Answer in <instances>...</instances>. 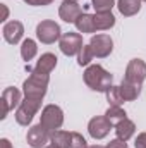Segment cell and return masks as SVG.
I'll list each match as a JSON object with an SVG mask.
<instances>
[{
    "mask_svg": "<svg viewBox=\"0 0 146 148\" xmlns=\"http://www.w3.org/2000/svg\"><path fill=\"white\" fill-rule=\"evenodd\" d=\"M112 81H113V76H112L108 71H105L102 66H98V64L89 66V67L84 71V83H86L93 91L107 93L110 88L113 86Z\"/></svg>",
    "mask_w": 146,
    "mask_h": 148,
    "instance_id": "obj_1",
    "label": "cell"
},
{
    "mask_svg": "<svg viewBox=\"0 0 146 148\" xmlns=\"http://www.w3.org/2000/svg\"><path fill=\"white\" fill-rule=\"evenodd\" d=\"M48 81L50 76L45 74H38L31 71V76L24 81L23 84V91L26 98H36V100H43V97L46 95V88H48Z\"/></svg>",
    "mask_w": 146,
    "mask_h": 148,
    "instance_id": "obj_2",
    "label": "cell"
},
{
    "mask_svg": "<svg viewBox=\"0 0 146 148\" xmlns=\"http://www.w3.org/2000/svg\"><path fill=\"white\" fill-rule=\"evenodd\" d=\"M40 124L52 134L55 131H59L64 124V112L59 105H46L43 110H41V115H40Z\"/></svg>",
    "mask_w": 146,
    "mask_h": 148,
    "instance_id": "obj_3",
    "label": "cell"
},
{
    "mask_svg": "<svg viewBox=\"0 0 146 148\" xmlns=\"http://www.w3.org/2000/svg\"><path fill=\"white\" fill-rule=\"evenodd\" d=\"M40 107H41V100H36V98H24V100L19 103L17 110H16V121H17V124L28 126V124L33 121V117L36 115V112L40 110Z\"/></svg>",
    "mask_w": 146,
    "mask_h": 148,
    "instance_id": "obj_4",
    "label": "cell"
},
{
    "mask_svg": "<svg viewBox=\"0 0 146 148\" xmlns=\"http://www.w3.org/2000/svg\"><path fill=\"white\" fill-rule=\"evenodd\" d=\"M36 38L45 45H52L57 40H60V26L50 19L41 21L36 26Z\"/></svg>",
    "mask_w": 146,
    "mask_h": 148,
    "instance_id": "obj_5",
    "label": "cell"
},
{
    "mask_svg": "<svg viewBox=\"0 0 146 148\" xmlns=\"http://www.w3.org/2000/svg\"><path fill=\"white\" fill-rule=\"evenodd\" d=\"M146 79V64L145 60L141 59H132L127 67H126V76L122 81H127L131 84H136V86H141L143 81Z\"/></svg>",
    "mask_w": 146,
    "mask_h": 148,
    "instance_id": "obj_6",
    "label": "cell"
},
{
    "mask_svg": "<svg viewBox=\"0 0 146 148\" xmlns=\"http://www.w3.org/2000/svg\"><path fill=\"white\" fill-rule=\"evenodd\" d=\"M59 45H60V50L64 55L72 57L76 53H79L83 48V36L79 33H72V31L64 33L59 40Z\"/></svg>",
    "mask_w": 146,
    "mask_h": 148,
    "instance_id": "obj_7",
    "label": "cell"
},
{
    "mask_svg": "<svg viewBox=\"0 0 146 148\" xmlns=\"http://www.w3.org/2000/svg\"><path fill=\"white\" fill-rule=\"evenodd\" d=\"M91 45V50H93V55L98 57V59H105L108 57L113 50V41L108 35H95L89 41Z\"/></svg>",
    "mask_w": 146,
    "mask_h": 148,
    "instance_id": "obj_8",
    "label": "cell"
},
{
    "mask_svg": "<svg viewBox=\"0 0 146 148\" xmlns=\"http://www.w3.org/2000/svg\"><path fill=\"white\" fill-rule=\"evenodd\" d=\"M19 103H21V91L14 86L5 88L2 93V115H0V119H5L9 112L14 110V107H19Z\"/></svg>",
    "mask_w": 146,
    "mask_h": 148,
    "instance_id": "obj_9",
    "label": "cell"
},
{
    "mask_svg": "<svg viewBox=\"0 0 146 148\" xmlns=\"http://www.w3.org/2000/svg\"><path fill=\"white\" fill-rule=\"evenodd\" d=\"M50 133L41 126V124H36V126H31L28 134H26V140H28V145L33 148H45V145L50 141Z\"/></svg>",
    "mask_w": 146,
    "mask_h": 148,
    "instance_id": "obj_10",
    "label": "cell"
},
{
    "mask_svg": "<svg viewBox=\"0 0 146 148\" xmlns=\"http://www.w3.org/2000/svg\"><path fill=\"white\" fill-rule=\"evenodd\" d=\"M112 129V124L107 117H93L88 124V133L95 140H103Z\"/></svg>",
    "mask_w": 146,
    "mask_h": 148,
    "instance_id": "obj_11",
    "label": "cell"
},
{
    "mask_svg": "<svg viewBox=\"0 0 146 148\" xmlns=\"http://www.w3.org/2000/svg\"><path fill=\"white\" fill-rule=\"evenodd\" d=\"M2 35H3V40L10 45H17L21 41V38L24 35V26L23 23L19 21H9L3 29H2Z\"/></svg>",
    "mask_w": 146,
    "mask_h": 148,
    "instance_id": "obj_12",
    "label": "cell"
},
{
    "mask_svg": "<svg viewBox=\"0 0 146 148\" xmlns=\"http://www.w3.org/2000/svg\"><path fill=\"white\" fill-rule=\"evenodd\" d=\"M81 14H83V12H81V7H79L76 2H67V0H64L62 5H60V9H59V16H60V19L65 21V23H76Z\"/></svg>",
    "mask_w": 146,
    "mask_h": 148,
    "instance_id": "obj_13",
    "label": "cell"
},
{
    "mask_svg": "<svg viewBox=\"0 0 146 148\" xmlns=\"http://www.w3.org/2000/svg\"><path fill=\"white\" fill-rule=\"evenodd\" d=\"M55 66H57V57H55L53 53H43V55L40 57V60L36 62L33 73L50 76V73L55 69Z\"/></svg>",
    "mask_w": 146,
    "mask_h": 148,
    "instance_id": "obj_14",
    "label": "cell"
},
{
    "mask_svg": "<svg viewBox=\"0 0 146 148\" xmlns=\"http://www.w3.org/2000/svg\"><path fill=\"white\" fill-rule=\"evenodd\" d=\"M134 133H136V126H134V122L129 121V119H124V121H120V122L115 126V134H117L119 140L127 141V140H131V138L134 136Z\"/></svg>",
    "mask_w": 146,
    "mask_h": 148,
    "instance_id": "obj_15",
    "label": "cell"
},
{
    "mask_svg": "<svg viewBox=\"0 0 146 148\" xmlns=\"http://www.w3.org/2000/svg\"><path fill=\"white\" fill-rule=\"evenodd\" d=\"M93 19H95V28H96L98 31L110 29V28H113V24H115V17H113L112 10H110V12H96V14L93 16Z\"/></svg>",
    "mask_w": 146,
    "mask_h": 148,
    "instance_id": "obj_16",
    "label": "cell"
},
{
    "mask_svg": "<svg viewBox=\"0 0 146 148\" xmlns=\"http://www.w3.org/2000/svg\"><path fill=\"white\" fill-rule=\"evenodd\" d=\"M76 24V28H77V31L79 33H95L96 31V28H95V19H93V16L91 14H88V12H83L79 17H77V21L74 23Z\"/></svg>",
    "mask_w": 146,
    "mask_h": 148,
    "instance_id": "obj_17",
    "label": "cell"
},
{
    "mask_svg": "<svg viewBox=\"0 0 146 148\" xmlns=\"http://www.w3.org/2000/svg\"><path fill=\"white\" fill-rule=\"evenodd\" d=\"M119 12L126 17H131L141 10V0H119L117 2Z\"/></svg>",
    "mask_w": 146,
    "mask_h": 148,
    "instance_id": "obj_18",
    "label": "cell"
},
{
    "mask_svg": "<svg viewBox=\"0 0 146 148\" xmlns=\"http://www.w3.org/2000/svg\"><path fill=\"white\" fill-rule=\"evenodd\" d=\"M119 88H120V93H122V97H124L126 102L136 100V98L139 97V93H141V86L131 84V83H127V81H122V84H120Z\"/></svg>",
    "mask_w": 146,
    "mask_h": 148,
    "instance_id": "obj_19",
    "label": "cell"
},
{
    "mask_svg": "<svg viewBox=\"0 0 146 148\" xmlns=\"http://www.w3.org/2000/svg\"><path fill=\"white\" fill-rule=\"evenodd\" d=\"M36 52H38V47H36V43H35V40L26 38V40L21 43V57H23V60L29 62L31 59H35Z\"/></svg>",
    "mask_w": 146,
    "mask_h": 148,
    "instance_id": "obj_20",
    "label": "cell"
},
{
    "mask_svg": "<svg viewBox=\"0 0 146 148\" xmlns=\"http://www.w3.org/2000/svg\"><path fill=\"white\" fill-rule=\"evenodd\" d=\"M105 117L110 121L112 126H117L120 121L127 119V114H126V110H124L122 107H108V110H107V114H105Z\"/></svg>",
    "mask_w": 146,
    "mask_h": 148,
    "instance_id": "obj_21",
    "label": "cell"
},
{
    "mask_svg": "<svg viewBox=\"0 0 146 148\" xmlns=\"http://www.w3.org/2000/svg\"><path fill=\"white\" fill-rule=\"evenodd\" d=\"M105 95H107V102L110 103V107H120L126 102L124 97H122V93H120V88L119 86H112Z\"/></svg>",
    "mask_w": 146,
    "mask_h": 148,
    "instance_id": "obj_22",
    "label": "cell"
},
{
    "mask_svg": "<svg viewBox=\"0 0 146 148\" xmlns=\"http://www.w3.org/2000/svg\"><path fill=\"white\" fill-rule=\"evenodd\" d=\"M69 134L71 133H67V131H55V133H52V136H50V141L53 143V145H57V147L60 148H67L69 147Z\"/></svg>",
    "mask_w": 146,
    "mask_h": 148,
    "instance_id": "obj_23",
    "label": "cell"
},
{
    "mask_svg": "<svg viewBox=\"0 0 146 148\" xmlns=\"http://www.w3.org/2000/svg\"><path fill=\"white\" fill-rule=\"evenodd\" d=\"M93 57H95V55H93L91 45H83V48H81V52H79V55H77V64H79L81 67H83V66H88Z\"/></svg>",
    "mask_w": 146,
    "mask_h": 148,
    "instance_id": "obj_24",
    "label": "cell"
},
{
    "mask_svg": "<svg viewBox=\"0 0 146 148\" xmlns=\"http://www.w3.org/2000/svg\"><path fill=\"white\" fill-rule=\"evenodd\" d=\"M67 148H88V145H86V140H84L83 134L71 133L69 134V147Z\"/></svg>",
    "mask_w": 146,
    "mask_h": 148,
    "instance_id": "obj_25",
    "label": "cell"
},
{
    "mask_svg": "<svg viewBox=\"0 0 146 148\" xmlns=\"http://www.w3.org/2000/svg\"><path fill=\"white\" fill-rule=\"evenodd\" d=\"M91 3L96 12H110L112 7L115 5L113 0H91Z\"/></svg>",
    "mask_w": 146,
    "mask_h": 148,
    "instance_id": "obj_26",
    "label": "cell"
},
{
    "mask_svg": "<svg viewBox=\"0 0 146 148\" xmlns=\"http://www.w3.org/2000/svg\"><path fill=\"white\" fill-rule=\"evenodd\" d=\"M107 148H127V143L124 141V140H119V138H115V140H112Z\"/></svg>",
    "mask_w": 146,
    "mask_h": 148,
    "instance_id": "obj_27",
    "label": "cell"
},
{
    "mask_svg": "<svg viewBox=\"0 0 146 148\" xmlns=\"http://www.w3.org/2000/svg\"><path fill=\"white\" fill-rule=\"evenodd\" d=\"M134 147L136 148H146V133L138 134V138H136V141H134Z\"/></svg>",
    "mask_w": 146,
    "mask_h": 148,
    "instance_id": "obj_28",
    "label": "cell"
},
{
    "mask_svg": "<svg viewBox=\"0 0 146 148\" xmlns=\"http://www.w3.org/2000/svg\"><path fill=\"white\" fill-rule=\"evenodd\" d=\"M28 5H35V7H40V5H48L52 3L53 0H24Z\"/></svg>",
    "mask_w": 146,
    "mask_h": 148,
    "instance_id": "obj_29",
    "label": "cell"
},
{
    "mask_svg": "<svg viewBox=\"0 0 146 148\" xmlns=\"http://www.w3.org/2000/svg\"><path fill=\"white\" fill-rule=\"evenodd\" d=\"M0 148H12V145H10V141L7 138H2L0 140Z\"/></svg>",
    "mask_w": 146,
    "mask_h": 148,
    "instance_id": "obj_30",
    "label": "cell"
},
{
    "mask_svg": "<svg viewBox=\"0 0 146 148\" xmlns=\"http://www.w3.org/2000/svg\"><path fill=\"white\" fill-rule=\"evenodd\" d=\"M2 9H3V17H2V21H5V19H7V16H9V9H7L5 5H2Z\"/></svg>",
    "mask_w": 146,
    "mask_h": 148,
    "instance_id": "obj_31",
    "label": "cell"
},
{
    "mask_svg": "<svg viewBox=\"0 0 146 148\" xmlns=\"http://www.w3.org/2000/svg\"><path fill=\"white\" fill-rule=\"evenodd\" d=\"M88 148H107V147H102V145H93V147H88Z\"/></svg>",
    "mask_w": 146,
    "mask_h": 148,
    "instance_id": "obj_32",
    "label": "cell"
},
{
    "mask_svg": "<svg viewBox=\"0 0 146 148\" xmlns=\"http://www.w3.org/2000/svg\"><path fill=\"white\" fill-rule=\"evenodd\" d=\"M45 148H60V147H57V145H53V143H52L50 147H45Z\"/></svg>",
    "mask_w": 146,
    "mask_h": 148,
    "instance_id": "obj_33",
    "label": "cell"
},
{
    "mask_svg": "<svg viewBox=\"0 0 146 148\" xmlns=\"http://www.w3.org/2000/svg\"><path fill=\"white\" fill-rule=\"evenodd\" d=\"M67 2H77V0H67Z\"/></svg>",
    "mask_w": 146,
    "mask_h": 148,
    "instance_id": "obj_34",
    "label": "cell"
},
{
    "mask_svg": "<svg viewBox=\"0 0 146 148\" xmlns=\"http://www.w3.org/2000/svg\"><path fill=\"white\" fill-rule=\"evenodd\" d=\"M143 2H146V0H143Z\"/></svg>",
    "mask_w": 146,
    "mask_h": 148,
    "instance_id": "obj_35",
    "label": "cell"
}]
</instances>
